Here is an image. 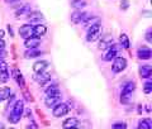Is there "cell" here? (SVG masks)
Returning a JSON list of instances; mask_svg holds the SVG:
<instances>
[{"label": "cell", "instance_id": "cell-13", "mask_svg": "<svg viewBox=\"0 0 152 129\" xmlns=\"http://www.w3.org/2000/svg\"><path fill=\"white\" fill-rule=\"evenodd\" d=\"M47 32V27L45 24H37L36 27H33V36L34 37H42L45 36Z\"/></svg>", "mask_w": 152, "mask_h": 129}, {"label": "cell", "instance_id": "cell-29", "mask_svg": "<svg viewBox=\"0 0 152 129\" xmlns=\"http://www.w3.org/2000/svg\"><path fill=\"white\" fill-rule=\"evenodd\" d=\"M127 128V124L126 123H114L112 129H126Z\"/></svg>", "mask_w": 152, "mask_h": 129}, {"label": "cell", "instance_id": "cell-14", "mask_svg": "<svg viewBox=\"0 0 152 129\" xmlns=\"http://www.w3.org/2000/svg\"><path fill=\"white\" fill-rule=\"evenodd\" d=\"M47 67H48V62L47 61H38L33 65V71H34L36 74L42 72V71H45V69H47Z\"/></svg>", "mask_w": 152, "mask_h": 129}, {"label": "cell", "instance_id": "cell-37", "mask_svg": "<svg viewBox=\"0 0 152 129\" xmlns=\"http://www.w3.org/2000/svg\"><path fill=\"white\" fill-rule=\"evenodd\" d=\"M0 129H4V125H3V124H0Z\"/></svg>", "mask_w": 152, "mask_h": 129}, {"label": "cell", "instance_id": "cell-12", "mask_svg": "<svg viewBox=\"0 0 152 129\" xmlns=\"http://www.w3.org/2000/svg\"><path fill=\"white\" fill-rule=\"evenodd\" d=\"M118 51H119L118 46L112 44V46L108 48V52H107L105 57H104V58H105V61H112L113 58H115V56L118 55Z\"/></svg>", "mask_w": 152, "mask_h": 129}, {"label": "cell", "instance_id": "cell-27", "mask_svg": "<svg viewBox=\"0 0 152 129\" xmlns=\"http://www.w3.org/2000/svg\"><path fill=\"white\" fill-rule=\"evenodd\" d=\"M9 79V74L8 71H4V72H0V84H7Z\"/></svg>", "mask_w": 152, "mask_h": 129}, {"label": "cell", "instance_id": "cell-3", "mask_svg": "<svg viewBox=\"0 0 152 129\" xmlns=\"http://www.w3.org/2000/svg\"><path fill=\"white\" fill-rule=\"evenodd\" d=\"M100 32H102V27L100 24H94L91 27H89V31H88V34H86V41L88 42H94L96 41L99 36H100Z\"/></svg>", "mask_w": 152, "mask_h": 129}, {"label": "cell", "instance_id": "cell-35", "mask_svg": "<svg viewBox=\"0 0 152 129\" xmlns=\"http://www.w3.org/2000/svg\"><path fill=\"white\" fill-rule=\"evenodd\" d=\"M15 1H18V0H5V3H8V4H13Z\"/></svg>", "mask_w": 152, "mask_h": 129}, {"label": "cell", "instance_id": "cell-34", "mask_svg": "<svg viewBox=\"0 0 152 129\" xmlns=\"http://www.w3.org/2000/svg\"><path fill=\"white\" fill-rule=\"evenodd\" d=\"M4 34H5V33H4V31H3V29H0V39H3Z\"/></svg>", "mask_w": 152, "mask_h": 129}, {"label": "cell", "instance_id": "cell-6", "mask_svg": "<svg viewBox=\"0 0 152 129\" xmlns=\"http://www.w3.org/2000/svg\"><path fill=\"white\" fill-rule=\"evenodd\" d=\"M85 19H88V14L85 12H74L72 14H71V22L75 23V24H77V23H81L84 22Z\"/></svg>", "mask_w": 152, "mask_h": 129}, {"label": "cell", "instance_id": "cell-4", "mask_svg": "<svg viewBox=\"0 0 152 129\" xmlns=\"http://www.w3.org/2000/svg\"><path fill=\"white\" fill-rule=\"evenodd\" d=\"M127 67V60L123 58V57H117L114 58V62H113V66H112V71L113 72H122L123 70Z\"/></svg>", "mask_w": 152, "mask_h": 129}, {"label": "cell", "instance_id": "cell-10", "mask_svg": "<svg viewBox=\"0 0 152 129\" xmlns=\"http://www.w3.org/2000/svg\"><path fill=\"white\" fill-rule=\"evenodd\" d=\"M60 100H61V95H57V96H48V95H47L45 99V104L47 108H53L55 105L60 103Z\"/></svg>", "mask_w": 152, "mask_h": 129}, {"label": "cell", "instance_id": "cell-18", "mask_svg": "<svg viewBox=\"0 0 152 129\" xmlns=\"http://www.w3.org/2000/svg\"><path fill=\"white\" fill-rule=\"evenodd\" d=\"M41 55H42V52L38 51L37 48H28V51L24 53V57L26 58H34V57H38Z\"/></svg>", "mask_w": 152, "mask_h": 129}, {"label": "cell", "instance_id": "cell-17", "mask_svg": "<svg viewBox=\"0 0 152 129\" xmlns=\"http://www.w3.org/2000/svg\"><path fill=\"white\" fill-rule=\"evenodd\" d=\"M79 124V120L76 118H69L62 123V128L64 129H70V128H74Z\"/></svg>", "mask_w": 152, "mask_h": 129}, {"label": "cell", "instance_id": "cell-7", "mask_svg": "<svg viewBox=\"0 0 152 129\" xmlns=\"http://www.w3.org/2000/svg\"><path fill=\"white\" fill-rule=\"evenodd\" d=\"M19 34H20L22 38H24V39L32 37V36H33V27H32L31 24H24V26H22L20 28H19Z\"/></svg>", "mask_w": 152, "mask_h": 129}, {"label": "cell", "instance_id": "cell-16", "mask_svg": "<svg viewBox=\"0 0 152 129\" xmlns=\"http://www.w3.org/2000/svg\"><path fill=\"white\" fill-rule=\"evenodd\" d=\"M140 75H141V77H143V79L150 77V76L152 75V67L150 65L142 66V67L140 69Z\"/></svg>", "mask_w": 152, "mask_h": 129}, {"label": "cell", "instance_id": "cell-22", "mask_svg": "<svg viewBox=\"0 0 152 129\" xmlns=\"http://www.w3.org/2000/svg\"><path fill=\"white\" fill-rule=\"evenodd\" d=\"M119 41H121V46L123 48H129V38L127 37V34L122 33L121 37H119Z\"/></svg>", "mask_w": 152, "mask_h": 129}, {"label": "cell", "instance_id": "cell-38", "mask_svg": "<svg viewBox=\"0 0 152 129\" xmlns=\"http://www.w3.org/2000/svg\"><path fill=\"white\" fill-rule=\"evenodd\" d=\"M70 129H79V128H76V127H74V128H70Z\"/></svg>", "mask_w": 152, "mask_h": 129}, {"label": "cell", "instance_id": "cell-9", "mask_svg": "<svg viewBox=\"0 0 152 129\" xmlns=\"http://www.w3.org/2000/svg\"><path fill=\"white\" fill-rule=\"evenodd\" d=\"M137 56H138V58L141 60H150L151 56H152V51L150 48H147V47H141L137 51Z\"/></svg>", "mask_w": 152, "mask_h": 129}, {"label": "cell", "instance_id": "cell-33", "mask_svg": "<svg viewBox=\"0 0 152 129\" xmlns=\"http://www.w3.org/2000/svg\"><path fill=\"white\" fill-rule=\"evenodd\" d=\"M4 48H5V42L3 39H0V51H3Z\"/></svg>", "mask_w": 152, "mask_h": 129}, {"label": "cell", "instance_id": "cell-39", "mask_svg": "<svg viewBox=\"0 0 152 129\" xmlns=\"http://www.w3.org/2000/svg\"><path fill=\"white\" fill-rule=\"evenodd\" d=\"M9 129H14V128H9Z\"/></svg>", "mask_w": 152, "mask_h": 129}, {"label": "cell", "instance_id": "cell-1", "mask_svg": "<svg viewBox=\"0 0 152 129\" xmlns=\"http://www.w3.org/2000/svg\"><path fill=\"white\" fill-rule=\"evenodd\" d=\"M22 115H23V101L18 100V101H15V104H14V108L10 113V115H9V122L15 124L20 120Z\"/></svg>", "mask_w": 152, "mask_h": 129}, {"label": "cell", "instance_id": "cell-15", "mask_svg": "<svg viewBox=\"0 0 152 129\" xmlns=\"http://www.w3.org/2000/svg\"><path fill=\"white\" fill-rule=\"evenodd\" d=\"M28 19H29L31 22H36V23H39V22H43L45 18L43 15L39 13V12H32L28 14Z\"/></svg>", "mask_w": 152, "mask_h": 129}, {"label": "cell", "instance_id": "cell-11", "mask_svg": "<svg viewBox=\"0 0 152 129\" xmlns=\"http://www.w3.org/2000/svg\"><path fill=\"white\" fill-rule=\"evenodd\" d=\"M50 79H51V75L48 72H45V71H42V72H37L34 75V80H37L41 85H45Z\"/></svg>", "mask_w": 152, "mask_h": 129}, {"label": "cell", "instance_id": "cell-21", "mask_svg": "<svg viewBox=\"0 0 152 129\" xmlns=\"http://www.w3.org/2000/svg\"><path fill=\"white\" fill-rule=\"evenodd\" d=\"M46 95H48V96H57V95H60V90L57 87V85H52L50 87H47Z\"/></svg>", "mask_w": 152, "mask_h": 129}, {"label": "cell", "instance_id": "cell-36", "mask_svg": "<svg viewBox=\"0 0 152 129\" xmlns=\"http://www.w3.org/2000/svg\"><path fill=\"white\" fill-rule=\"evenodd\" d=\"M143 15H145V17H151V13H148V12L146 10V13H143Z\"/></svg>", "mask_w": 152, "mask_h": 129}, {"label": "cell", "instance_id": "cell-19", "mask_svg": "<svg viewBox=\"0 0 152 129\" xmlns=\"http://www.w3.org/2000/svg\"><path fill=\"white\" fill-rule=\"evenodd\" d=\"M10 93H12L10 87H1L0 89V101H4V100L10 98Z\"/></svg>", "mask_w": 152, "mask_h": 129}, {"label": "cell", "instance_id": "cell-32", "mask_svg": "<svg viewBox=\"0 0 152 129\" xmlns=\"http://www.w3.org/2000/svg\"><path fill=\"white\" fill-rule=\"evenodd\" d=\"M128 5H129L128 0H122V3H121V8L123 9V10H126V9L128 8Z\"/></svg>", "mask_w": 152, "mask_h": 129}, {"label": "cell", "instance_id": "cell-5", "mask_svg": "<svg viewBox=\"0 0 152 129\" xmlns=\"http://www.w3.org/2000/svg\"><path fill=\"white\" fill-rule=\"evenodd\" d=\"M67 113H69V106L64 103H58L53 106V117H56V118H61V117L66 115Z\"/></svg>", "mask_w": 152, "mask_h": 129}, {"label": "cell", "instance_id": "cell-28", "mask_svg": "<svg viewBox=\"0 0 152 129\" xmlns=\"http://www.w3.org/2000/svg\"><path fill=\"white\" fill-rule=\"evenodd\" d=\"M143 87H145V93L146 94H150L151 90H152V82H151V81H146Z\"/></svg>", "mask_w": 152, "mask_h": 129}, {"label": "cell", "instance_id": "cell-8", "mask_svg": "<svg viewBox=\"0 0 152 129\" xmlns=\"http://www.w3.org/2000/svg\"><path fill=\"white\" fill-rule=\"evenodd\" d=\"M39 44H41V39L38 37H34V36L27 38L26 42H24V46L27 48H37Z\"/></svg>", "mask_w": 152, "mask_h": 129}, {"label": "cell", "instance_id": "cell-31", "mask_svg": "<svg viewBox=\"0 0 152 129\" xmlns=\"http://www.w3.org/2000/svg\"><path fill=\"white\" fill-rule=\"evenodd\" d=\"M146 41L148 43H152V32H151V29H148L146 33Z\"/></svg>", "mask_w": 152, "mask_h": 129}, {"label": "cell", "instance_id": "cell-24", "mask_svg": "<svg viewBox=\"0 0 152 129\" xmlns=\"http://www.w3.org/2000/svg\"><path fill=\"white\" fill-rule=\"evenodd\" d=\"M138 129H151V120L150 119H142L138 123Z\"/></svg>", "mask_w": 152, "mask_h": 129}, {"label": "cell", "instance_id": "cell-23", "mask_svg": "<svg viewBox=\"0 0 152 129\" xmlns=\"http://www.w3.org/2000/svg\"><path fill=\"white\" fill-rule=\"evenodd\" d=\"M13 76L17 79L18 85L20 86V87H23V86H24V77H23V76H22L20 74H19V71H17V70L14 71V72H13Z\"/></svg>", "mask_w": 152, "mask_h": 129}, {"label": "cell", "instance_id": "cell-25", "mask_svg": "<svg viewBox=\"0 0 152 129\" xmlns=\"http://www.w3.org/2000/svg\"><path fill=\"white\" fill-rule=\"evenodd\" d=\"M71 5H72V8H75V9H81V8H84L85 5H86V3L84 1V0H74L72 3H71Z\"/></svg>", "mask_w": 152, "mask_h": 129}, {"label": "cell", "instance_id": "cell-20", "mask_svg": "<svg viewBox=\"0 0 152 129\" xmlns=\"http://www.w3.org/2000/svg\"><path fill=\"white\" fill-rule=\"evenodd\" d=\"M112 42H113V39H112L110 37H107L105 39H102V42L99 43V46H98L99 50H107V48H109V47L113 44Z\"/></svg>", "mask_w": 152, "mask_h": 129}, {"label": "cell", "instance_id": "cell-30", "mask_svg": "<svg viewBox=\"0 0 152 129\" xmlns=\"http://www.w3.org/2000/svg\"><path fill=\"white\" fill-rule=\"evenodd\" d=\"M8 71V63L4 60H0V72Z\"/></svg>", "mask_w": 152, "mask_h": 129}, {"label": "cell", "instance_id": "cell-26", "mask_svg": "<svg viewBox=\"0 0 152 129\" xmlns=\"http://www.w3.org/2000/svg\"><path fill=\"white\" fill-rule=\"evenodd\" d=\"M28 12H31V7L29 5H23L22 8H19L18 9V12H17V15H22V14H24V13H28Z\"/></svg>", "mask_w": 152, "mask_h": 129}, {"label": "cell", "instance_id": "cell-2", "mask_svg": "<svg viewBox=\"0 0 152 129\" xmlns=\"http://www.w3.org/2000/svg\"><path fill=\"white\" fill-rule=\"evenodd\" d=\"M134 89H136V85L133 81H129V82H127L124 85V87L122 90V95H121L122 104H128V101H129V99H131V95L134 91Z\"/></svg>", "mask_w": 152, "mask_h": 129}]
</instances>
